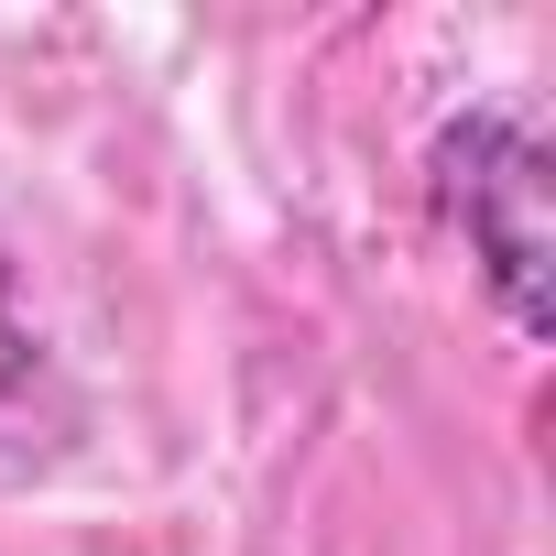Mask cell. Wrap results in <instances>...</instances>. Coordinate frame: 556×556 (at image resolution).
Masks as SVG:
<instances>
[{
	"instance_id": "6da1fadb",
	"label": "cell",
	"mask_w": 556,
	"mask_h": 556,
	"mask_svg": "<svg viewBox=\"0 0 556 556\" xmlns=\"http://www.w3.org/2000/svg\"><path fill=\"white\" fill-rule=\"evenodd\" d=\"M426 207L480 262L513 339H545L556 328V153H545V121L513 99L447 110L426 142Z\"/></svg>"
},
{
	"instance_id": "7a4b0ae2",
	"label": "cell",
	"mask_w": 556,
	"mask_h": 556,
	"mask_svg": "<svg viewBox=\"0 0 556 556\" xmlns=\"http://www.w3.org/2000/svg\"><path fill=\"white\" fill-rule=\"evenodd\" d=\"M34 361H45V339L23 328V285H12V240H0V404H12V393L34 382Z\"/></svg>"
}]
</instances>
